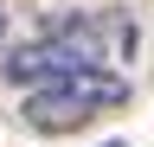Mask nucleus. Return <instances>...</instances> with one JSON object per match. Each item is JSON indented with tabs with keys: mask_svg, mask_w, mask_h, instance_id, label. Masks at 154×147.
Wrapping results in <instances>:
<instances>
[{
	"mask_svg": "<svg viewBox=\"0 0 154 147\" xmlns=\"http://www.w3.org/2000/svg\"><path fill=\"white\" fill-rule=\"evenodd\" d=\"M116 102H128V83L116 70H71V77H51V83L26 90V109L19 115H26L32 134H71V128L96 122Z\"/></svg>",
	"mask_w": 154,
	"mask_h": 147,
	"instance_id": "f257e3e1",
	"label": "nucleus"
},
{
	"mask_svg": "<svg viewBox=\"0 0 154 147\" xmlns=\"http://www.w3.org/2000/svg\"><path fill=\"white\" fill-rule=\"evenodd\" d=\"M71 70H90L77 51L58 39V32H38L32 45H19V51H7V64H0V77L7 83H19V90H38V83H51V77H71Z\"/></svg>",
	"mask_w": 154,
	"mask_h": 147,
	"instance_id": "f03ea898",
	"label": "nucleus"
},
{
	"mask_svg": "<svg viewBox=\"0 0 154 147\" xmlns=\"http://www.w3.org/2000/svg\"><path fill=\"white\" fill-rule=\"evenodd\" d=\"M0 39H7V7H0Z\"/></svg>",
	"mask_w": 154,
	"mask_h": 147,
	"instance_id": "7ed1b4c3",
	"label": "nucleus"
},
{
	"mask_svg": "<svg viewBox=\"0 0 154 147\" xmlns=\"http://www.w3.org/2000/svg\"><path fill=\"white\" fill-rule=\"evenodd\" d=\"M103 147H128V141H103Z\"/></svg>",
	"mask_w": 154,
	"mask_h": 147,
	"instance_id": "20e7f679",
	"label": "nucleus"
}]
</instances>
